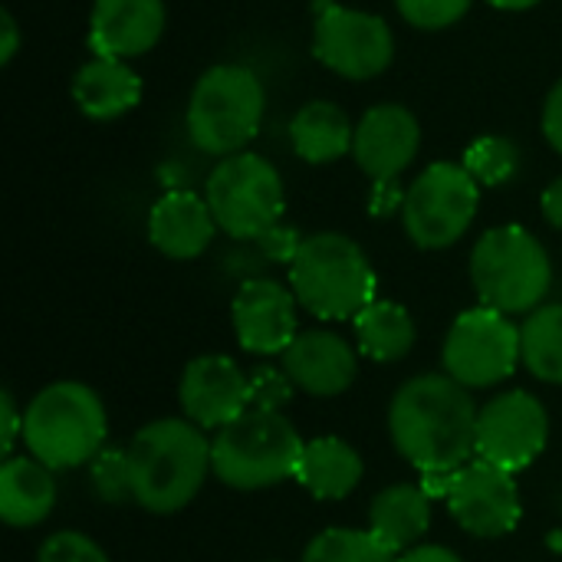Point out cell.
Segmentation results:
<instances>
[{
	"label": "cell",
	"mask_w": 562,
	"mask_h": 562,
	"mask_svg": "<svg viewBox=\"0 0 562 562\" xmlns=\"http://www.w3.org/2000/svg\"><path fill=\"white\" fill-rule=\"evenodd\" d=\"M461 165L477 178V184L497 188V184H507V181L517 178V171H520V148L510 138H504V135H481V138H474L468 145Z\"/></svg>",
	"instance_id": "28"
},
{
	"label": "cell",
	"mask_w": 562,
	"mask_h": 562,
	"mask_svg": "<svg viewBox=\"0 0 562 562\" xmlns=\"http://www.w3.org/2000/svg\"><path fill=\"white\" fill-rule=\"evenodd\" d=\"M491 7H497V10H530V7H537L540 0H487Z\"/></svg>",
	"instance_id": "40"
},
{
	"label": "cell",
	"mask_w": 562,
	"mask_h": 562,
	"mask_svg": "<svg viewBox=\"0 0 562 562\" xmlns=\"http://www.w3.org/2000/svg\"><path fill=\"white\" fill-rule=\"evenodd\" d=\"M36 562H112L109 553L79 530H59L43 540Z\"/></svg>",
	"instance_id": "32"
},
{
	"label": "cell",
	"mask_w": 562,
	"mask_h": 562,
	"mask_svg": "<svg viewBox=\"0 0 562 562\" xmlns=\"http://www.w3.org/2000/svg\"><path fill=\"white\" fill-rule=\"evenodd\" d=\"M16 441H23V412L10 392L0 395V454L13 458Z\"/></svg>",
	"instance_id": "34"
},
{
	"label": "cell",
	"mask_w": 562,
	"mask_h": 562,
	"mask_svg": "<svg viewBox=\"0 0 562 562\" xmlns=\"http://www.w3.org/2000/svg\"><path fill=\"white\" fill-rule=\"evenodd\" d=\"M267 92L254 69L237 63L211 66L191 89L188 135L207 155L244 151L263 125Z\"/></svg>",
	"instance_id": "7"
},
{
	"label": "cell",
	"mask_w": 562,
	"mask_h": 562,
	"mask_svg": "<svg viewBox=\"0 0 562 562\" xmlns=\"http://www.w3.org/2000/svg\"><path fill=\"white\" fill-rule=\"evenodd\" d=\"M270 562H280V560H270Z\"/></svg>",
	"instance_id": "41"
},
{
	"label": "cell",
	"mask_w": 562,
	"mask_h": 562,
	"mask_svg": "<svg viewBox=\"0 0 562 562\" xmlns=\"http://www.w3.org/2000/svg\"><path fill=\"white\" fill-rule=\"evenodd\" d=\"M431 527V497L422 484H389L369 504V533L392 553L402 557L422 547Z\"/></svg>",
	"instance_id": "20"
},
{
	"label": "cell",
	"mask_w": 562,
	"mask_h": 562,
	"mask_svg": "<svg viewBox=\"0 0 562 562\" xmlns=\"http://www.w3.org/2000/svg\"><path fill=\"white\" fill-rule=\"evenodd\" d=\"M217 234V221L211 214L207 198L175 188L161 194L148 211V240L158 254L171 260H194L201 257Z\"/></svg>",
	"instance_id": "19"
},
{
	"label": "cell",
	"mask_w": 562,
	"mask_h": 562,
	"mask_svg": "<svg viewBox=\"0 0 562 562\" xmlns=\"http://www.w3.org/2000/svg\"><path fill=\"white\" fill-rule=\"evenodd\" d=\"M178 402L188 422L204 431H221L250 412V372L221 352L194 356L181 372Z\"/></svg>",
	"instance_id": "15"
},
{
	"label": "cell",
	"mask_w": 562,
	"mask_h": 562,
	"mask_svg": "<svg viewBox=\"0 0 562 562\" xmlns=\"http://www.w3.org/2000/svg\"><path fill=\"white\" fill-rule=\"evenodd\" d=\"M290 290L310 316L342 323L375 303V270L352 237L323 231L310 234L290 263Z\"/></svg>",
	"instance_id": "4"
},
{
	"label": "cell",
	"mask_w": 562,
	"mask_h": 562,
	"mask_svg": "<svg viewBox=\"0 0 562 562\" xmlns=\"http://www.w3.org/2000/svg\"><path fill=\"white\" fill-rule=\"evenodd\" d=\"M543 135L553 145V151L562 155V79L550 89L547 105H543Z\"/></svg>",
	"instance_id": "36"
},
{
	"label": "cell",
	"mask_w": 562,
	"mask_h": 562,
	"mask_svg": "<svg viewBox=\"0 0 562 562\" xmlns=\"http://www.w3.org/2000/svg\"><path fill=\"white\" fill-rule=\"evenodd\" d=\"M362 454L336 435L306 441L293 474V481L316 501H346L362 484Z\"/></svg>",
	"instance_id": "23"
},
{
	"label": "cell",
	"mask_w": 562,
	"mask_h": 562,
	"mask_svg": "<svg viewBox=\"0 0 562 562\" xmlns=\"http://www.w3.org/2000/svg\"><path fill=\"white\" fill-rule=\"evenodd\" d=\"M445 501L454 524L477 540H501L514 533L524 517L517 474L484 458H474L451 474Z\"/></svg>",
	"instance_id": "13"
},
{
	"label": "cell",
	"mask_w": 562,
	"mask_h": 562,
	"mask_svg": "<svg viewBox=\"0 0 562 562\" xmlns=\"http://www.w3.org/2000/svg\"><path fill=\"white\" fill-rule=\"evenodd\" d=\"M303 240H306V237H300V231H296V227L273 224L263 237H257V247H260V254H263L267 260H273V263H286V267H290V263L296 260V254H300Z\"/></svg>",
	"instance_id": "33"
},
{
	"label": "cell",
	"mask_w": 562,
	"mask_h": 562,
	"mask_svg": "<svg viewBox=\"0 0 562 562\" xmlns=\"http://www.w3.org/2000/svg\"><path fill=\"white\" fill-rule=\"evenodd\" d=\"M293 379L280 366H257L250 372V408L257 412H283L293 402Z\"/></svg>",
	"instance_id": "31"
},
{
	"label": "cell",
	"mask_w": 562,
	"mask_h": 562,
	"mask_svg": "<svg viewBox=\"0 0 562 562\" xmlns=\"http://www.w3.org/2000/svg\"><path fill=\"white\" fill-rule=\"evenodd\" d=\"M441 366L468 392L507 382L524 366L520 323L491 306L464 310L445 336Z\"/></svg>",
	"instance_id": "10"
},
{
	"label": "cell",
	"mask_w": 562,
	"mask_h": 562,
	"mask_svg": "<svg viewBox=\"0 0 562 562\" xmlns=\"http://www.w3.org/2000/svg\"><path fill=\"white\" fill-rule=\"evenodd\" d=\"M477 412L481 405L448 372L412 375L389 402V435L415 471L454 474L477 458Z\"/></svg>",
	"instance_id": "1"
},
{
	"label": "cell",
	"mask_w": 562,
	"mask_h": 562,
	"mask_svg": "<svg viewBox=\"0 0 562 562\" xmlns=\"http://www.w3.org/2000/svg\"><path fill=\"white\" fill-rule=\"evenodd\" d=\"M89 484H92V494H95L102 504H112V507L135 504L128 451H125V448H102V451L89 461Z\"/></svg>",
	"instance_id": "29"
},
{
	"label": "cell",
	"mask_w": 562,
	"mask_h": 562,
	"mask_svg": "<svg viewBox=\"0 0 562 562\" xmlns=\"http://www.w3.org/2000/svg\"><path fill=\"white\" fill-rule=\"evenodd\" d=\"M422 125L412 109L398 102L372 105L352 138V158L372 181H398V175L418 158Z\"/></svg>",
	"instance_id": "16"
},
{
	"label": "cell",
	"mask_w": 562,
	"mask_h": 562,
	"mask_svg": "<svg viewBox=\"0 0 562 562\" xmlns=\"http://www.w3.org/2000/svg\"><path fill=\"white\" fill-rule=\"evenodd\" d=\"M356 125L349 115L326 99L306 102L290 122V145L306 165H329L352 151Z\"/></svg>",
	"instance_id": "24"
},
{
	"label": "cell",
	"mask_w": 562,
	"mask_h": 562,
	"mask_svg": "<svg viewBox=\"0 0 562 562\" xmlns=\"http://www.w3.org/2000/svg\"><path fill=\"white\" fill-rule=\"evenodd\" d=\"M524 369L547 385H562V303H543L520 323Z\"/></svg>",
	"instance_id": "26"
},
{
	"label": "cell",
	"mask_w": 562,
	"mask_h": 562,
	"mask_svg": "<svg viewBox=\"0 0 562 562\" xmlns=\"http://www.w3.org/2000/svg\"><path fill=\"white\" fill-rule=\"evenodd\" d=\"M474 0H395L405 23L418 30H448L454 26Z\"/></svg>",
	"instance_id": "30"
},
{
	"label": "cell",
	"mask_w": 562,
	"mask_h": 562,
	"mask_svg": "<svg viewBox=\"0 0 562 562\" xmlns=\"http://www.w3.org/2000/svg\"><path fill=\"white\" fill-rule=\"evenodd\" d=\"M165 33V0H95L89 13L92 56L135 59L158 46Z\"/></svg>",
	"instance_id": "18"
},
{
	"label": "cell",
	"mask_w": 562,
	"mask_h": 562,
	"mask_svg": "<svg viewBox=\"0 0 562 562\" xmlns=\"http://www.w3.org/2000/svg\"><path fill=\"white\" fill-rule=\"evenodd\" d=\"M405 207V191L398 188V181H372V194H369V211L375 217H392L395 211Z\"/></svg>",
	"instance_id": "35"
},
{
	"label": "cell",
	"mask_w": 562,
	"mask_h": 562,
	"mask_svg": "<svg viewBox=\"0 0 562 562\" xmlns=\"http://www.w3.org/2000/svg\"><path fill=\"white\" fill-rule=\"evenodd\" d=\"M303 438L283 412L250 408L211 438V474L231 491H267L296 474Z\"/></svg>",
	"instance_id": "6"
},
{
	"label": "cell",
	"mask_w": 562,
	"mask_h": 562,
	"mask_svg": "<svg viewBox=\"0 0 562 562\" xmlns=\"http://www.w3.org/2000/svg\"><path fill=\"white\" fill-rule=\"evenodd\" d=\"M280 359L293 385L313 398H336L359 375L356 349L333 329H303Z\"/></svg>",
	"instance_id": "17"
},
{
	"label": "cell",
	"mask_w": 562,
	"mask_h": 562,
	"mask_svg": "<svg viewBox=\"0 0 562 562\" xmlns=\"http://www.w3.org/2000/svg\"><path fill=\"white\" fill-rule=\"evenodd\" d=\"M471 283L481 306L507 316H530L553 286V260L537 234L520 224L491 227L471 254Z\"/></svg>",
	"instance_id": "5"
},
{
	"label": "cell",
	"mask_w": 562,
	"mask_h": 562,
	"mask_svg": "<svg viewBox=\"0 0 562 562\" xmlns=\"http://www.w3.org/2000/svg\"><path fill=\"white\" fill-rule=\"evenodd\" d=\"M540 207H543L547 224H550V227H557V231H562V178L560 181H553V184L543 191Z\"/></svg>",
	"instance_id": "39"
},
{
	"label": "cell",
	"mask_w": 562,
	"mask_h": 562,
	"mask_svg": "<svg viewBox=\"0 0 562 562\" xmlns=\"http://www.w3.org/2000/svg\"><path fill=\"white\" fill-rule=\"evenodd\" d=\"M109 435V415L95 389L76 379H59L40 389L23 408L26 454L53 471L89 464Z\"/></svg>",
	"instance_id": "3"
},
{
	"label": "cell",
	"mask_w": 562,
	"mask_h": 562,
	"mask_svg": "<svg viewBox=\"0 0 562 562\" xmlns=\"http://www.w3.org/2000/svg\"><path fill=\"white\" fill-rule=\"evenodd\" d=\"M395 562H464V560H461L454 550L441 547V543H422V547H415V550H408V553L395 557Z\"/></svg>",
	"instance_id": "37"
},
{
	"label": "cell",
	"mask_w": 562,
	"mask_h": 562,
	"mask_svg": "<svg viewBox=\"0 0 562 562\" xmlns=\"http://www.w3.org/2000/svg\"><path fill=\"white\" fill-rule=\"evenodd\" d=\"M72 102L86 119L112 122L142 102V79L125 59L92 56L72 76Z\"/></svg>",
	"instance_id": "21"
},
{
	"label": "cell",
	"mask_w": 562,
	"mask_h": 562,
	"mask_svg": "<svg viewBox=\"0 0 562 562\" xmlns=\"http://www.w3.org/2000/svg\"><path fill=\"white\" fill-rule=\"evenodd\" d=\"M296 293L273 277H250L231 303L234 339L250 356H283L300 336Z\"/></svg>",
	"instance_id": "14"
},
{
	"label": "cell",
	"mask_w": 562,
	"mask_h": 562,
	"mask_svg": "<svg viewBox=\"0 0 562 562\" xmlns=\"http://www.w3.org/2000/svg\"><path fill=\"white\" fill-rule=\"evenodd\" d=\"M16 49H20V26H16V20L3 10V13H0V63L7 66V63L16 56Z\"/></svg>",
	"instance_id": "38"
},
{
	"label": "cell",
	"mask_w": 562,
	"mask_h": 562,
	"mask_svg": "<svg viewBox=\"0 0 562 562\" xmlns=\"http://www.w3.org/2000/svg\"><path fill=\"white\" fill-rule=\"evenodd\" d=\"M356 342H359V352L372 362H402L412 349H415V339H418V329H415V319L412 313L395 303V300H375L369 303L356 319Z\"/></svg>",
	"instance_id": "25"
},
{
	"label": "cell",
	"mask_w": 562,
	"mask_h": 562,
	"mask_svg": "<svg viewBox=\"0 0 562 562\" xmlns=\"http://www.w3.org/2000/svg\"><path fill=\"white\" fill-rule=\"evenodd\" d=\"M313 56L346 79H375L395 59V36L379 13L319 0L313 23Z\"/></svg>",
	"instance_id": "11"
},
{
	"label": "cell",
	"mask_w": 562,
	"mask_h": 562,
	"mask_svg": "<svg viewBox=\"0 0 562 562\" xmlns=\"http://www.w3.org/2000/svg\"><path fill=\"white\" fill-rule=\"evenodd\" d=\"M135 504L145 514L184 510L211 474V438L188 418H155L128 441Z\"/></svg>",
	"instance_id": "2"
},
{
	"label": "cell",
	"mask_w": 562,
	"mask_h": 562,
	"mask_svg": "<svg viewBox=\"0 0 562 562\" xmlns=\"http://www.w3.org/2000/svg\"><path fill=\"white\" fill-rule=\"evenodd\" d=\"M204 198L224 231L234 240H257L280 224L286 207V188L280 171L257 151H237L214 165Z\"/></svg>",
	"instance_id": "8"
},
{
	"label": "cell",
	"mask_w": 562,
	"mask_h": 562,
	"mask_svg": "<svg viewBox=\"0 0 562 562\" xmlns=\"http://www.w3.org/2000/svg\"><path fill=\"white\" fill-rule=\"evenodd\" d=\"M547 441L550 412L527 389L501 392L477 412V458L497 468H507L514 474L530 468L547 451Z\"/></svg>",
	"instance_id": "12"
},
{
	"label": "cell",
	"mask_w": 562,
	"mask_h": 562,
	"mask_svg": "<svg viewBox=\"0 0 562 562\" xmlns=\"http://www.w3.org/2000/svg\"><path fill=\"white\" fill-rule=\"evenodd\" d=\"M477 207H481L477 178L458 161H435L405 191L402 224L415 247L445 250L454 247L471 231Z\"/></svg>",
	"instance_id": "9"
},
{
	"label": "cell",
	"mask_w": 562,
	"mask_h": 562,
	"mask_svg": "<svg viewBox=\"0 0 562 562\" xmlns=\"http://www.w3.org/2000/svg\"><path fill=\"white\" fill-rule=\"evenodd\" d=\"M300 562H395V557L369 530L326 527L306 543Z\"/></svg>",
	"instance_id": "27"
},
{
	"label": "cell",
	"mask_w": 562,
	"mask_h": 562,
	"mask_svg": "<svg viewBox=\"0 0 562 562\" xmlns=\"http://www.w3.org/2000/svg\"><path fill=\"white\" fill-rule=\"evenodd\" d=\"M56 507L53 468L33 454H13L0 464V520L13 530L40 527Z\"/></svg>",
	"instance_id": "22"
}]
</instances>
